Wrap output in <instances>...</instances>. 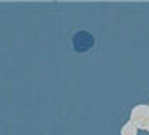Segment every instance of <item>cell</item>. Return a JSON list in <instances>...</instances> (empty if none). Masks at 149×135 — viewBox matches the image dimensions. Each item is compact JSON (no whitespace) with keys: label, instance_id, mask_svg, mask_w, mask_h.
<instances>
[{"label":"cell","instance_id":"cell-3","mask_svg":"<svg viewBox=\"0 0 149 135\" xmlns=\"http://www.w3.org/2000/svg\"><path fill=\"white\" fill-rule=\"evenodd\" d=\"M121 135H137V127L129 120L127 123L121 128Z\"/></svg>","mask_w":149,"mask_h":135},{"label":"cell","instance_id":"cell-1","mask_svg":"<svg viewBox=\"0 0 149 135\" xmlns=\"http://www.w3.org/2000/svg\"><path fill=\"white\" fill-rule=\"evenodd\" d=\"M131 122L137 128L148 130L149 127V105H137L131 112Z\"/></svg>","mask_w":149,"mask_h":135},{"label":"cell","instance_id":"cell-2","mask_svg":"<svg viewBox=\"0 0 149 135\" xmlns=\"http://www.w3.org/2000/svg\"><path fill=\"white\" fill-rule=\"evenodd\" d=\"M72 43H74L75 52H87L89 48H92V45H94V35L89 34L87 30H79L74 35Z\"/></svg>","mask_w":149,"mask_h":135}]
</instances>
